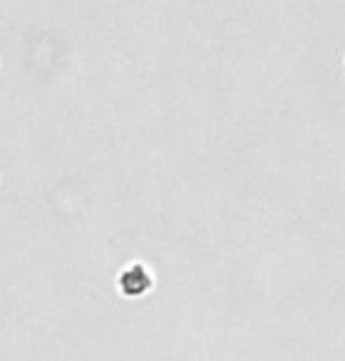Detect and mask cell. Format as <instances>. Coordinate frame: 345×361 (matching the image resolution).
Wrapping results in <instances>:
<instances>
[{
    "mask_svg": "<svg viewBox=\"0 0 345 361\" xmlns=\"http://www.w3.org/2000/svg\"><path fill=\"white\" fill-rule=\"evenodd\" d=\"M118 284H120L122 295L134 298V295H143L146 291H150V286H153V277H150V270L146 268V265L134 263V265H129L127 270H122Z\"/></svg>",
    "mask_w": 345,
    "mask_h": 361,
    "instance_id": "obj_1",
    "label": "cell"
}]
</instances>
